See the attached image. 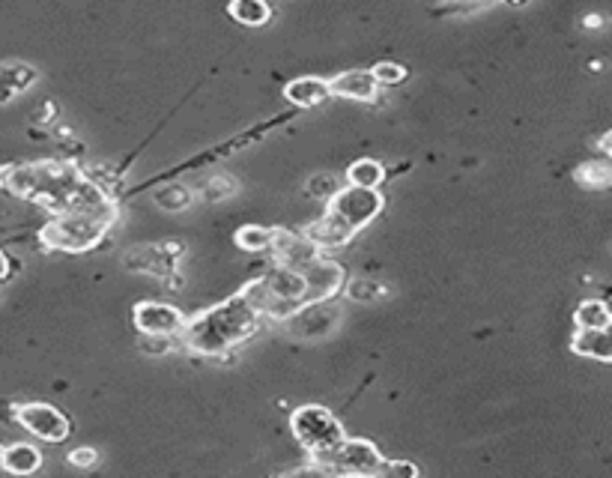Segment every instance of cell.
Returning a JSON list of instances; mask_svg holds the SVG:
<instances>
[{"label": "cell", "mask_w": 612, "mask_h": 478, "mask_svg": "<svg viewBox=\"0 0 612 478\" xmlns=\"http://www.w3.org/2000/svg\"><path fill=\"white\" fill-rule=\"evenodd\" d=\"M341 317H344V311H341L332 299L305 302L296 314H290V317L284 320V329H287V335H293V338L314 341V338L332 335V332L341 326Z\"/></svg>", "instance_id": "ba28073f"}, {"label": "cell", "mask_w": 612, "mask_h": 478, "mask_svg": "<svg viewBox=\"0 0 612 478\" xmlns=\"http://www.w3.org/2000/svg\"><path fill=\"white\" fill-rule=\"evenodd\" d=\"M0 189L39 204L51 216L60 213H117V198H108L99 186H93L75 162L66 159H42V162H18L0 168Z\"/></svg>", "instance_id": "6da1fadb"}, {"label": "cell", "mask_w": 612, "mask_h": 478, "mask_svg": "<svg viewBox=\"0 0 612 478\" xmlns=\"http://www.w3.org/2000/svg\"><path fill=\"white\" fill-rule=\"evenodd\" d=\"M508 3H514V6H526L529 0H508Z\"/></svg>", "instance_id": "d6a6232c"}, {"label": "cell", "mask_w": 612, "mask_h": 478, "mask_svg": "<svg viewBox=\"0 0 612 478\" xmlns=\"http://www.w3.org/2000/svg\"><path fill=\"white\" fill-rule=\"evenodd\" d=\"M153 204L165 213H183L195 204V192L183 183H171V186H162L156 195H153Z\"/></svg>", "instance_id": "603a6c76"}, {"label": "cell", "mask_w": 612, "mask_h": 478, "mask_svg": "<svg viewBox=\"0 0 612 478\" xmlns=\"http://www.w3.org/2000/svg\"><path fill=\"white\" fill-rule=\"evenodd\" d=\"M386 180V165L377 159H356L347 168V186H359V189H380Z\"/></svg>", "instance_id": "d6986e66"}, {"label": "cell", "mask_w": 612, "mask_h": 478, "mask_svg": "<svg viewBox=\"0 0 612 478\" xmlns=\"http://www.w3.org/2000/svg\"><path fill=\"white\" fill-rule=\"evenodd\" d=\"M227 15L242 27H263L272 21V6L269 0H230Z\"/></svg>", "instance_id": "e0dca14e"}, {"label": "cell", "mask_w": 612, "mask_h": 478, "mask_svg": "<svg viewBox=\"0 0 612 478\" xmlns=\"http://www.w3.org/2000/svg\"><path fill=\"white\" fill-rule=\"evenodd\" d=\"M583 27L598 30V27H604V18H601V15H586V18H583Z\"/></svg>", "instance_id": "4dcf8cb0"}, {"label": "cell", "mask_w": 612, "mask_h": 478, "mask_svg": "<svg viewBox=\"0 0 612 478\" xmlns=\"http://www.w3.org/2000/svg\"><path fill=\"white\" fill-rule=\"evenodd\" d=\"M344 183H341V177H335V174H329V171H317V174H311L308 177V183H305V192L314 198V201H329L338 189H341Z\"/></svg>", "instance_id": "d4e9b609"}, {"label": "cell", "mask_w": 612, "mask_h": 478, "mask_svg": "<svg viewBox=\"0 0 612 478\" xmlns=\"http://www.w3.org/2000/svg\"><path fill=\"white\" fill-rule=\"evenodd\" d=\"M454 3H481V0H454Z\"/></svg>", "instance_id": "836d02e7"}, {"label": "cell", "mask_w": 612, "mask_h": 478, "mask_svg": "<svg viewBox=\"0 0 612 478\" xmlns=\"http://www.w3.org/2000/svg\"><path fill=\"white\" fill-rule=\"evenodd\" d=\"M269 251H272V263H281L290 269H305L311 260L323 254L302 231H287V228H275V242Z\"/></svg>", "instance_id": "8fae6325"}, {"label": "cell", "mask_w": 612, "mask_h": 478, "mask_svg": "<svg viewBox=\"0 0 612 478\" xmlns=\"http://www.w3.org/2000/svg\"><path fill=\"white\" fill-rule=\"evenodd\" d=\"M329 90L332 99H350V102H377L380 96V84L374 81L371 69H347L338 72L335 78H329Z\"/></svg>", "instance_id": "7c38bea8"}, {"label": "cell", "mask_w": 612, "mask_h": 478, "mask_svg": "<svg viewBox=\"0 0 612 478\" xmlns=\"http://www.w3.org/2000/svg\"><path fill=\"white\" fill-rule=\"evenodd\" d=\"M421 473L415 464H409V461H389V458H383V464H380V476L386 478H395V476H404V478H415Z\"/></svg>", "instance_id": "83f0119b"}, {"label": "cell", "mask_w": 612, "mask_h": 478, "mask_svg": "<svg viewBox=\"0 0 612 478\" xmlns=\"http://www.w3.org/2000/svg\"><path fill=\"white\" fill-rule=\"evenodd\" d=\"M610 132H604V135H601V141H598V153H604V156H607V153H610Z\"/></svg>", "instance_id": "1f68e13d"}, {"label": "cell", "mask_w": 612, "mask_h": 478, "mask_svg": "<svg viewBox=\"0 0 612 478\" xmlns=\"http://www.w3.org/2000/svg\"><path fill=\"white\" fill-rule=\"evenodd\" d=\"M9 275H12V260L6 251H0V281H6Z\"/></svg>", "instance_id": "f546056e"}, {"label": "cell", "mask_w": 612, "mask_h": 478, "mask_svg": "<svg viewBox=\"0 0 612 478\" xmlns=\"http://www.w3.org/2000/svg\"><path fill=\"white\" fill-rule=\"evenodd\" d=\"M69 464H72L75 470H90V467L99 464V452L90 449V446H81V449L69 452Z\"/></svg>", "instance_id": "f1b7e54d"}, {"label": "cell", "mask_w": 612, "mask_h": 478, "mask_svg": "<svg viewBox=\"0 0 612 478\" xmlns=\"http://www.w3.org/2000/svg\"><path fill=\"white\" fill-rule=\"evenodd\" d=\"M189 314H183L177 305H168V302H156V299H144L132 308V323L138 332H147V335H180L183 326H186Z\"/></svg>", "instance_id": "9c48e42d"}, {"label": "cell", "mask_w": 612, "mask_h": 478, "mask_svg": "<svg viewBox=\"0 0 612 478\" xmlns=\"http://www.w3.org/2000/svg\"><path fill=\"white\" fill-rule=\"evenodd\" d=\"M571 353L580 356V359H595V362H601V365H610V329H574V335H571Z\"/></svg>", "instance_id": "5bb4252c"}, {"label": "cell", "mask_w": 612, "mask_h": 478, "mask_svg": "<svg viewBox=\"0 0 612 478\" xmlns=\"http://www.w3.org/2000/svg\"><path fill=\"white\" fill-rule=\"evenodd\" d=\"M341 293L350 299V302H356V305H374L377 299H383L389 290H386V284L383 281H374V278H347L344 281V287H341Z\"/></svg>", "instance_id": "ffe728a7"}, {"label": "cell", "mask_w": 612, "mask_h": 478, "mask_svg": "<svg viewBox=\"0 0 612 478\" xmlns=\"http://www.w3.org/2000/svg\"><path fill=\"white\" fill-rule=\"evenodd\" d=\"M383 452L365 437H344L329 455L311 458L317 473L323 476H380Z\"/></svg>", "instance_id": "8992f818"}, {"label": "cell", "mask_w": 612, "mask_h": 478, "mask_svg": "<svg viewBox=\"0 0 612 478\" xmlns=\"http://www.w3.org/2000/svg\"><path fill=\"white\" fill-rule=\"evenodd\" d=\"M260 320L263 314L248 302L242 290H236L230 299L189 317L180 335L186 350L206 359H224L236 344L248 341L260 329Z\"/></svg>", "instance_id": "7a4b0ae2"}, {"label": "cell", "mask_w": 612, "mask_h": 478, "mask_svg": "<svg viewBox=\"0 0 612 478\" xmlns=\"http://www.w3.org/2000/svg\"><path fill=\"white\" fill-rule=\"evenodd\" d=\"M305 287H308V302H323V299H335L341 296V287L347 281V269L338 260H326L323 254L317 260H311L302 269Z\"/></svg>", "instance_id": "30bf717a"}, {"label": "cell", "mask_w": 612, "mask_h": 478, "mask_svg": "<svg viewBox=\"0 0 612 478\" xmlns=\"http://www.w3.org/2000/svg\"><path fill=\"white\" fill-rule=\"evenodd\" d=\"M386 198L380 189H359V186H341L329 201L326 213L311 222L302 234L311 239L320 251L341 248L350 239H356L377 216H383Z\"/></svg>", "instance_id": "3957f363"}, {"label": "cell", "mask_w": 612, "mask_h": 478, "mask_svg": "<svg viewBox=\"0 0 612 478\" xmlns=\"http://www.w3.org/2000/svg\"><path fill=\"white\" fill-rule=\"evenodd\" d=\"M36 81H39L36 66L21 63V60H6V63H0V105H6V102H12L15 96L27 93Z\"/></svg>", "instance_id": "9a60e30c"}, {"label": "cell", "mask_w": 612, "mask_h": 478, "mask_svg": "<svg viewBox=\"0 0 612 478\" xmlns=\"http://www.w3.org/2000/svg\"><path fill=\"white\" fill-rule=\"evenodd\" d=\"M371 75H374V81H377L380 87H398L401 81H407L409 72H407V66H401V63L380 60V63H374Z\"/></svg>", "instance_id": "4316f807"}, {"label": "cell", "mask_w": 612, "mask_h": 478, "mask_svg": "<svg viewBox=\"0 0 612 478\" xmlns=\"http://www.w3.org/2000/svg\"><path fill=\"white\" fill-rule=\"evenodd\" d=\"M236 248L242 251H251V254H263L272 248L275 242V228H266V225H242L236 234H233Z\"/></svg>", "instance_id": "7402d4cb"}, {"label": "cell", "mask_w": 612, "mask_h": 478, "mask_svg": "<svg viewBox=\"0 0 612 478\" xmlns=\"http://www.w3.org/2000/svg\"><path fill=\"white\" fill-rule=\"evenodd\" d=\"M612 311L607 299H583L574 311V329H610Z\"/></svg>", "instance_id": "ac0fdd59"}, {"label": "cell", "mask_w": 612, "mask_h": 478, "mask_svg": "<svg viewBox=\"0 0 612 478\" xmlns=\"http://www.w3.org/2000/svg\"><path fill=\"white\" fill-rule=\"evenodd\" d=\"M12 419L36 440L42 443H66L69 434H72V422L63 410H57L54 404H45V401H33V404H18L12 410Z\"/></svg>", "instance_id": "52a82bcc"}, {"label": "cell", "mask_w": 612, "mask_h": 478, "mask_svg": "<svg viewBox=\"0 0 612 478\" xmlns=\"http://www.w3.org/2000/svg\"><path fill=\"white\" fill-rule=\"evenodd\" d=\"M290 431H293L296 443H299L311 458L329 455V452L347 437L341 419H338L329 407H323V404L296 407L293 416H290Z\"/></svg>", "instance_id": "5b68a950"}, {"label": "cell", "mask_w": 612, "mask_h": 478, "mask_svg": "<svg viewBox=\"0 0 612 478\" xmlns=\"http://www.w3.org/2000/svg\"><path fill=\"white\" fill-rule=\"evenodd\" d=\"M284 99L302 111L308 108H320L323 102L332 99V90H329V78H320V75H302V78H293L284 84Z\"/></svg>", "instance_id": "4fadbf2b"}, {"label": "cell", "mask_w": 612, "mask_h": 478, "mask_svg": "<svg viewBox=\"0 0 612 478\" xmlns=\"http://www.w3.org/2000/svg\"><path fill=\"white\" fill-rule=\"evenodd\" d=\"M0 467L9 476H33L42 467V452L30 443H9L0 449Z\"/></svg>", "instance_id": "2e32d148"}, {"label": "cell", "mask_w": 612, "mask_h": 478, "mask_svg": "<svg viewBox=\"0 0 612 478\" xmlns=\"http://www.w3.org/2000/svg\"><path fill=\"white\" fill-rule=\"evenodd\" d=\"M174 347H177L174 335H147V332H141V338H138V350L144 356H150V359L168 356V353H174Z\"/></svg>", "instance_id": "484cf974"}, {"label": "cell", "mask_w": 612, "mask_h": 478, "mask_svg": "<svg viewBox=\"0 0 612 478\" xmlns=\"http://www.w3.org/2000/svg\"><path fill=\"white\" fill-rule=\"evenodd\" d=\"M574 180L583 186V189H592V192H601V189H610L612 183V168L607 159H595V162H583L577 165L574 171Z\"/></svg>", "instance_id": "44dd1931"}, {"label": "cell", "mask_w": 612, "mask_h": 478, "mask_svg": "<svg viewBox=\"0 0 612 478\" xmlns=\"http://www.w3.org/2000/svg\"><path fill=\"white\" fill-rule=\"evenodd\" d=\"M114 222H117V213H60V216H48V222L39 231V239L51 251L84 254L105 242Z\"/></svg>", "instance_id": "277c9868"}, {"label": "cell", "mask_w": 612, "mask_h": 478, "mask_svg": "<svg viewBox=\"0 0 612 478\" xmlns=\"http://www.w3.org/2000/svg\"><path fill=\"white\" fill-rule=\"evenodd\" d=\"M236 189H239V183H236L233 177H227V174H212V177H206L204 183H201V198H204L206 204H221V201L233 198Z\"/></svg>", "instance_id": "cb8c5ba5"}]
</instances>
